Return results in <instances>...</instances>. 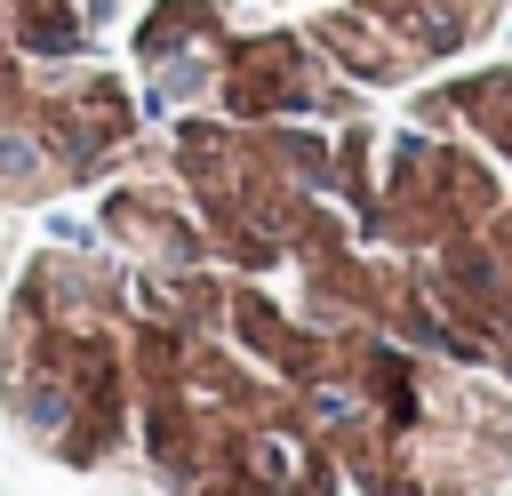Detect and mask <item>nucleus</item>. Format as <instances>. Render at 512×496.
<instances>
[{"mask_svg": "<svg viewBox=\"0 0 512 496\" xmlns=\"http://www.w3.org/2000/svg\"><path fill=\"white\" fill-rule=\"evenodd\" d=\"M328 184L400 328L512 384V56L328 120Z\"/></svg>", "mask_w": 512, "mask_h": 496, "instance_id": "1", "label": "nucleus"}, {"mask_svg": "<svg viewBox=\"0 0 512 496\" xmlns=\"http://www.w3.org/2000/svg\"><path fill=\"white\" fill-rule=\"evenodd\" d=\"M512 0H136L120 56L152 120H352L472 64Z\"/></svg>", "mask_w": 512, "mask_h": 496, "instance_id": "2", "label": "nucleus"}, {"mask_svg": "<svg viewBox=\"0 0 512 496\" xmlns=\"http://www.w3.org/2000/svg\"><path fill=\"white\" fill-rule=\"evenodd\" d=\"M120 256L104 240H48L16 272L0 320V400L16 432L64 464L128 448V328Z\"/></svg>", "mask_w": 512, "mask_h": 496, "instance_id": "3", "label": "nucleus"}, {"mask_svg": "<svg viewBox=\"0 0 512 496\" xmlns=\"http://www.w3.org/2000/svg\"><path fill=\"white\" fill-rule=\"evenodd\" d=\"M152 112L128 56H32L0 40V208H40L96 192L136 144Z\"/></svg>", "mask_w": 512, "mask_h": 496, "instance_id": "4", "label": "nucleus"}, {"mask_svg": "<svg viewBox=\"0 0 512 496\" xmlns=\"http://www.w3.org/2000/svg\"><path fill=\"white\" fill-rule=\"evenodd\" d=\"M136 0H0V40L32 56H112Z\"/></svg>", "mask_w": 512, "mask_h": 496, "instance_id": "5", "label": "nucleus"}]
</instances>
